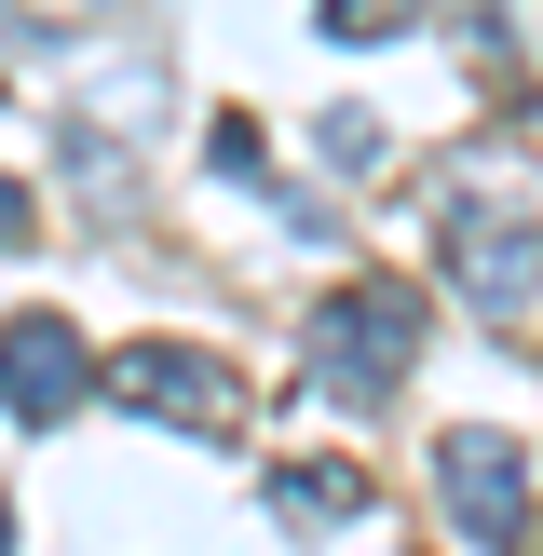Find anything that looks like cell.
Listing matches in <instances>:
<instances>
[{
	"mask_svg": "<svg viewBox=\"0 0 543 556\" xmlns=\"http://www.w3.org/2000/svg\"><path fill=\"white\" fill-rule=\"evenodd\" d=\"M407 353H421V299H407V286H340L313 313V380L340 407H380L407 380Z\"/></svg>",
	"mask_w": 543,
	"mask_h": 556,
	"instance_id": "cell-1",
	"label": "cell"
},
{
	"mask_svg": "<svg viewBox=\"0 0 543 556\" xmlns=\"http://www.w3.org/2000/svg\"><path fill=\"white\" fill-rule=\"evenodd\" d=\"M96 394H123L136 421H177V434H231V421H244V380L217 367V353H190V340H136V353H109Z\"/></svg>",
	"mask_w": 543,
	"mask_h": 556,
	"instance_id": "cell-2",
	"label": "cell"
},
{
	"mask_svg": "<svg viewBox=\"0 0 543 556\" xmlns=\"http://www.w3.org/2000/svg\"><path fill=\"white\" fill-rule=\"evenodd\" d=\"M434 503H449V530L476 556H516L530 543V448L516 434H449L434 448Z\"/></svg>",
	"mask_w": 543,
	"mask_h": 556,
	"instance_id": "cell-3",
	"label": "cell"
},
{
	"mask_svg": "<svg viewBox=\"0 0 543 556\" xmlns=\"http://www.w3.org/2000/svg\"><path fill=\"white\" fill-rule=\"evenodd\" d=\"M81 394H96V353H81L68 313H14L0 326V407L14 421H68Z\"/></svg>",
	"mask_w": 543,
	"mask_h": 556,
	"instance_id": "cell-4",
	"label": "cell"
},
{
	"mask_svg": "<svg viewBox=\"0 0 543 556\" xmlns=\"http://www.w3.org/2000/svg\"><path fill=\"white\" fill-rule=\"evenodd\" d=\"M462 299H476V313H530L543 299V244L516 231V217H462Z\"/></svg>",
	"mask_w": 543,
	"mask_h": 556,
	"instance_id": "cell-5",
	"label": "cell"
},
{
	"mask_svg": "<svg viewBox=\"0 0 543 556\" xmlns=\"http://www.w3.org/2000/svg\"><path fill=\"white\" fill-rule=\"evenodd\" d=\"M272 503H286L299 530H340V516H367V476H353V462H272Z\"/></svg>",
	"mask_w": 543,
	"mask_h": 556,
	"instance_id": "cell-6",
	"label": "cell"
},
{
	"mask_svg": "<svg viewBox=\"0 0 543 556\" xmlns=\"http://www.w3.org/2000/svg\"><path fill=\"white\" fill-rule=\"evenodd\" d=\"M407 0H326V41H394Z\"/></svg>",
	"mask_w": 543,
	"mask_h": 556,
	"instance_id": "cell-7",
	"label": "cell"
},
{
	"mask_svg": "<svg viewBox=\"0 0 543 556\" xmlns=\"http://www.w3.org/2000/svg\"><path fill=\"white\" fill-rule=\"evenodd\" d=\"M27 217H41V204H27V190L0 177V258H14V244H27Z\"/></svg>",
	"mask_w": 543,
	"mask_h": 556,
	"instance_id": "cell-8",
	"label": "cell"
}]
</instances>
